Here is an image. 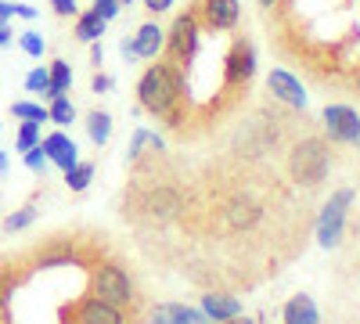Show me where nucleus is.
Here are the masks:
<instances>
[{
  "label": "nucleus",
  "mask_w": 360,
  "mask_h": 324,
  "mask_svg": "<svg viewBox=\"0 0 360 324\" xmlns=\"http://www.w3.org/2000/svg\"><path fill=\"white\" fill-rule=\"evenodd\" d=\"M198 37H202V25H198L195 11L180 15V18L169 25V33H166V47H162L166 58L188 72L191 62H195V54H198Z\"/></svg>",
  "instance_id": "423d86ee"
},
{
  "label": "nucleus",
  "mask_w": 360,
  "mask_h": 324,
  "mask_svg": "<svg viewBox=\"0 0 360 324\" xmlns=\"http://www.w3.org/2000/svg\"><path fill=\"white\" fill-rule=\"evenodd\" d=\"M40 148H44V155H47L58 169H72V166L79 162L76 141L65 137V134H51V137H44V141H40Z\"/></svg>",
  "instance_id": "4468645a"
},
{
  "label": "nucleus",
  "mask_w": 360,
  "mask_h": 324,
  "mask_svg": "<svg viewBox=\"0 0 360 324\" xmlns=\"http://www.w3.org/2000/svg\"><path fill=\"white\" fill-rule=\"evenodd\" d=\"M90 296H98L101 303L115 306V310H130L134 299V281L119 263H94L90 267Z\"/></svg>",
  "instance_id": "20e7f679"
},
{
  "label": "nucleus",
  "mask_w": 360,
  "mask_h": 324,
  "mask_svg": "<svg viewBox=\"0 0 360 324\" xmlns=\"http://www.w3.org/2000/svg\"><path fill=\"white\" fill-rule=\"evenodd\" d=\"M40 144V123H22L18 127V137H15V148L18 152H29Z\"/></svg>",
  "instance_id": "cd10ccee"
},
{
  "label": "nucleus",
  "mask_w": 360,
  "mask_h": 324,
  "mask_svg": "<svg viewBox=\"0 0 360 324\" xmlns=\"http://www.w3.org/2000/svg\"><path fill=\"white\" fill-rule=\"evenodd\" d=\"M86 134H90V141L98 144H108V137H112V115L108 112H101V108H94V112H86Z\"/></svg>",
  "instance_id": "412c9836"
},
{
  "label": "nucleus",
  "mask_w": 360,
  "mask_h": 324,
  "mask_svg": "<svg viewBox=\"0 0 360 324\" xmlns=\"http://www.w3.org/2000/svg\"><path fill=\"white\" fill-rule=\"evenodd\" d=\"M144 144H152V148H155V155L162 152V137H159V134H148V130L141 127V130L134 134V144H130V152H127V159H130V162H134V159H141V148H144Z\"/></svg>",
  "instance_id": "393cba45"
},
{
  "label": "nucleus",
  "mask_w": 360,
  "mask_h": 324,
  "mask_svg": "<svg viewBox=\"0 0 360 324\" xmlns=\"http://www.w3.org/2000/svg\"><path fill=\"white\" fill-rule=\"evenodd\" d=\"M202 310H205L209 320H227L234 313H242V303L231 299V296H217V292H209V296L202 299Z\"/></svg>",
  "instance_id": "6ab92c4d"
},
{
  "label": "nucleus",
  "mask_w": 360,
  "mask_h": 324,
  "mask_svg": "<svg viewBox=\"0 0 360 324\" xmlns=\"http://www.w3.org/2000/svg\"><path fill=\"white\" fill-rule=\"evenodd\" d=\"M191 11H195L198 25H205L209 33H227L242 18V4L238 0H198Z\"/></svg>",
  "instance_id": "9b49d317"
},
{
  "label": "nucleus",
  "mask_w": 360,
  "mask_h": 324,
  "mask_svg": "<svg viewBox=\"0 0 360 324\" xmlns=\"http://www.w3.org/2000/svg\"><path fill=\"white\" fill-rule=\"evenodd\" d=\"M217 220L224 234H245L263 220V202L249 191H231L220 205H217Z\"/></svg>",
  "instance_id": "39448f33"
},
{
  "label": "nucleus",
  "mask_w": 360,
  "mask_h": 324,
  "mask_svg": "<svg viewBox=\"0 0 360 324\" xmlns=\"http://www.w3.org/2000/svg\"><path fill=\"white\" fill-rule=\"evenodd\" d=\"M119 8H123V4H119V0H94V11L105 18V22H112L115 15H119Z\"/></svg>",
  "instance_id": "2f4dec72"
},
{
  "label": "nucleus",
  "mask_w": 360,
  "mask_h": 324,
  "mask_svg": "<svg viewBox=\"0 0 360 324\" xmlns=\"http://www.w3.org/2000/svg\"><path fill=\"white\" fill-rule=\"evenodd\" d=\"M0 173H8V155L0 152Z\"/></svg>",
  "instance_id": "79ce46f5"
},
{
  "label": "nucleus",
  "mask_w": 360,
  "mask_h": 324,
  "mask_svg": "<svg viewBox=\"0 0 360 324\" xmlns=\"http://www.w3.org/2000/svg\"><path fill=\"white\" fill-rule=\"evenodd\" d=\"M324 130L335 144H360V115L349 105H328L324 108Z\"/></svg>",
  "instance_id": "f8f14e48"
},
{
  "label": "nucleus",
  "mask_w": 360,
  "mask_h": 324,
  "mask_svg": "<svg viewBox=\"0 0 360 324\" xmlns=\"http://www.w3.org/2000/svg\"><path fill=\"white\" fill-rule=\"evenodd\" d=\"M119 51H123V58H130V62H134V58H137V51H134V37H127Z\"/></svg>",
  "instance_id": "58836bf2"
},
{
  "label": "nucleus",
  "mask_w": 360,
  "mask_h": 324,
  "mask_svg": "<svg viewBox=\"0 0 360 324\" xmlns=\"http://www.w3.org/2000/svg\"><path fill=\"white\" fill-rule=\"evenodd\" d=\"M356 91H360V69H356Z\"/></svg>",
  "instance_id": "37998d69"
},
{
  "label": "nucleus",
  "mask_w": 360,
  "mask_h": 324,
  "mask_svg": "<svg viewBox=\"0 0 360 324\" xmlns=\"http://www.w3.org/2000/svg\"><path fill=\"white\" fill-rule=\"evenodd\" d=\"M162 47H166V29H162L159 22H144V25L137 29V37H134L137 58H159Z\"/></svg>",
  "instance_id": "2eb2a0df"
},
{
  "label": "nucleus",
  "mask_w": 360,
  "mask_h": 324,
  "mask_svg": "<svg viewBox=\"0 0 360 324\" xmlns=\"http://www.w3.org/2000/svg\"><path fill=\"white\" fill-rule=\"evenodd\" d=\"M22 155H25V166L33 169V173H40V169H44V162H47V155H44L40 144H37V148H29V152H22Z\"/></svg>",
  "instance_id": "473e14b6"
},
{
  "label": "nucleus",
  "mask_w": 360,
  "mask_h": 324,
  "mask_svg": "<svg viewBox=\"0 0 360 324\" xmlns=\"http://www.w3.org/2000/svg\"><path fill=\"white\" fill-rule=\"evenodd\" d=\"M101 58H105V51H101V40H98V44H90V62H94V65H101Z\"/></svg>",
  "instance_id": "4c0bfd02"
},
{
  "label": "nucleus",
  "mask_w": 360,
  "mask_h": 324,
  "mask_svg": "<svg viewBox=\"0 0 360 324\" xmlns=\"http://www.w3.org/2000/svg\"><path fill=\"white\" fill-rule=\"evenodd\" d=\"M119 4H134V0H119Z\"/></svg>",
  "instance_id": "c03bdc74"
},
{
  "label": "nucleus",
  "mask_w": 360,
  "mask_h": 324,
  "mask_svg": "<svg viewBox=\"0 0 360 324\" xmlns=\"http://www.w3.org/2000/svg\"><path fill=\"white\" fill-rule=\"evenodd\" d=\"M47 86H51V72L47 69H33V72L25 76V91L29 94H44Z\"/></svg>",
  "instance_id": "c85d7f7f"
},
{
  "label": "nucleus",
  "mask_w": 360,
  "mask_h": 324,
  "mask_svg": "<svg viewBox=\"0 0 360 324\" xmlns=\"http://www.w3.org/2000/svg\"><path fill=\"white\" fill-rule=\"evenodd\" d=\"M349 205H353V191H349V188H342V191H335L332 198H328L324 213L317 216V242H321L324 249H335V245L342 242L346 209H349Z\"/></svg>",
  "instance_id": "1a4fd4ad"
},
{
  "label": "nucleus",
  "mask_w": 360,
  "mask_h": 324,
  "mask_svg": "<svg viewBox=\"0 0 360 324\" xmlns=\"http://www.w3.org/2000/svg\"><path fill=\"white\" fill-rule=\"evenodd\" d=\"M317 320H321V313L310 296H292L285 303V324H317Z\"/></svg>",
  "instance_id": "f3484780"
},
{
  "label": "nucleus",
  "mask_w": 360,
  "mask_h": 324,
  "mask_svg": "<svg viewBox=\"0 0 360 324\" xmlns=\"http://www.w3.org/2000/svg\"><path fill=\"white\" fill-rule=\"evenodd\" d=\"M33 220H37V202H29V205H22L18 213H11V216L4 220V227L15 234V231H25V227L33 223Z\"/></svg>",
  "instance_id": "bb28decb"
},
{
  "label": "nucleus",
  "mask_w": 360,
  "mask_h": 324,
  "mask_svg": "<svg viewBox=\"0 0 360 324\" xmlns=\"http://www.w3.org/2000/svg\"><path fill=\"white\" fill-rule=\"evenodd\" d=\"M148 11H169L173 8V0H144Z\"/></svg>",
  "instance_id": "e433bc0d"
},
{
  "label": "nucleus",
  "mask_w": 360,
  "mask_h": 324,
  "mask_svg": "<svg viewBox=\"0 0 360 324\" xmlns=\"http://www.w3.org/2000/svg\"><path fill=\"white\" fill-rule=\"evenodd\" d=\"M281 123H278V112H256L252 119H245L234 134V155L242 159H263L270 155L281 144Z\"/></svg>",
  "instance_id": "7ed1b4c3"
},
{
  "label": "nucleus",
  "mask_w": 360,
  "mask_h": 324,
  "mask_svg": "<svg viewBox=\"0 0 360 324\" xmlns=\"http://www.w3.org/2000/svg\"><path fill=\"white\" fill-rule=\"evenodd\" d=\"M259 8H263V11H274V8H278V0H259Z\"/></svg>",
  "instance_id": "a19ab883"
},
{
  "label": "nucleus",
  "mask_w": 360,
  "mask_h": 324,
  "mask_svg": "<svg viewBox=\"0 0 360 324\" xmlns=\"http://www.w3.org/2000/svg\"><path fill=\"white\" fill-rule=\"evenodd\" d=\"M256 76V47L249 37H234L227 54H224V91H245L249 79Z\"/></svg>",
  "instance_id": "0eeeda50"
},
{
  "label": "nucleus",
  "mask_w": 360,
  "mask_h": 324,
  "mask_svg": "<svg viewBox=\"0 0 360 324\" xmlns=\"http://www.w3.org/2000/svg\"><path fill=\"white\" fill-rule=\"evenodd\" d=\"M141 213L152 223H169V220L188 213V198L173 184H152L144 191V198H141Z\"/></svg>",
  "instance_id": "6e6552de"
},
{
  "label": "nucleus",
  "mask_w": 360,
  "mask_h": 324,
  "mask_svg": "<svg viewBox=\"0 0 360 324\" xmlns=\"http://www.w3.org/2000/svg\"><path fill=\"white\" fill-rule=\"evenodd\" d=\"M11 15H18V18H37L40 11L29 8V4H15V0H0V18H11Z\"/></svg>",
  "instance_id": "c756f323"
},
{
  "label": "nucleus",
  "mask_w": 360,
  "mask_h": 324,
  "mask_svg": "<svg viewBox=\"0 0 360 324\" xmlns=\"http://www.w3.org/2000/svg\"><path fill=\"white\" fill-rule=\"evenodd\" d=\"M11 296H15V281L8 274H0V324H15V317H11Z\"/></svg>",
  "instance_id": "a878e982"
},
{
  "label": "nucleus",
  "mask_w": 360,
  "mask_h": 324,
  "mask_svg": "<svg viewBox=\"0 0 360 324\" xmlns=\"http://www.w3.org/2000/svg\"><path fill=\"white\" fill-rule=\"evenodd\" d=\"M47 119L51 123H58V127H69L72 119H76V105L62 94V98H54L51 101V108H47Z\"/></svg>",
  "instance_id": "5701e85b"
},
{
  "label": "nucleus",
  "mask_w": 360,
  "mask_h": 324,
  "mask_svg": "<svg viewBox=\"0 0 360 324\" xmlns=\"http://www.w3.org/2000/svg\"><path fill=\"white\" fill-rule=\"evenodd\" d=\"M90 86H94V94H105V91H112V79H108V76H101V72H98V76H94V79H90Z\"/></svg>",
  "instance_id": "f704fd0d"
},
{
  "label": "nucleus",
  "mask_w": 360,
  "mask_h": 324,
  "mask_svg": "<svg viewBox=\"0 0 360 324\" xmlns=\"http://www.w3.org/2000/svg\"><path fill=\"white\" fill-rule=\"evenodd\" d=\"M328 169H332V148L324 137H299L288 148V176L299 188H317L324 184Z\"/></svg>",
  "instance_id": "f03ea898"
},
{
  "label": "nucleus",
  "mask_w": 360,
  "mask_h": 324,
  "mask_svg": "<svg viewBox=\"0 0 360 324\" xmlns=\"http://www.w3.org/2000/svg\"><path fill=\"white\" fill-rule=\"evenodd\" d=\"M105 18L90 8V11H83L79 18H76V40H83V44H98L101 37H105Z\"/></svg>",
  "instance_id": "a211bd4d"
},
{
  "label": "nucleus",
  "mask_w": 360,
  "mask_h": 324,
  "mask_svg": "<svg viewBox=\"0 0 360 324\" xmlns=\"http://www.w3.org/2000/svg\"><path fill=\"white\" fill-rule=\"evenodd\" d=\"M47 72H51V86L44 91V98L54 101V98L69 94V86H72V69H69V62H62V58H58V62H51Z\"/></svg>",
  "instance_id": "aec40b11"
},
{
  "label": "nucleus",
  "mask_w": 360,
  "mask_h": 324,
  "mask_svg": "<svg viewBox=\"0 0 360 324\" xmlns=\"http://www.w3.org/2000/svg\"><path fill=\"white\" fill-rule=\"evenodd\" d=\"M152 324H209V317L188 310V306H176V303H166L152 313Z\"/></svg>",
  "instance_id": "dca6fc26"
},
{
  "label": "nucleus",
  "mask_w": 360,
  "mask_h": 324,
  "mask_svg": "<svg viewBox=\"0 0 360 324\" xmlns=\"http://www.w3.org/2000/svg\"><path fill=\"white\" fill-rule=\"evenodd\" d=\"M184 91H188V72L176 62H169V58H159L152 69H144V76L137 83L141 108L152 112V115H162L169 127L180 123L176 108L184 105Z\"/></svg>",
  "instance_id": "f257e3e1"
},
{
  "label": "nucleus",
  "mask_w": 360,
  "mask_h": 324,
  "mask_svg": "<svg viewBox=\"0 0 360 324\" xmlns=\"http://www.w3.org/2000/svg\"><path fill=\"white\" fill-rule=\"evenodd\" d=\"M11 44V25H8V18H0V47H8Z\"/></svg>",
  "instance_id": "c9c22d12"
},
{
  "label": "nucleus",
  "mask_w": 360,
  "mask_h": 324,
  "mask_svg": "<svg viewBox=\"0 0 360 324\" xmlns=\"http://www.w3.org/2000/svg\"><path fill=\"white\" fill-rule=\"evenodd\" d=\"M90 181H94V166H90V162H76L72 169H65V184H69V191H86Z\"/></svg>",
  "instance_id": "4be33fe9"
},
{
  "label": "nucleus",
  "mask_w": 360,
  "mask_h": 324,
  "mask_svg": "<svg viewBox=\"0 0 360 324\" xmlns=\"http://www.w3.org/2000/svg\"><path fill=\"white\" fill-rule=\"evenodd\" d=\"M11 115L22 123H47V108L44 105H33V101H15L11 105Z\"/></svg>",
  "instance_id": "b1692460"
},
{
  "label": "nucleus",
  "mask_w": 360,
  "mask_h": 324,
  "mask_svg": "<svg viewBox=\"0 0 360 324\" xmlns=\"http://www.w3.org/2000/svg\"><path fill=\"white\" fill-rule=\"evenodd\" d=\"M18 44H22V51H25L29 58H40V54H44V37L33 33V29H29V33H22Z\"/></svg>",
  "instance_id": "7c9ffc66"
},
{
  "label": "nucleus",
  "mask_w": 360,
  "mask_h": 324,
  "mask_svg": "<svg viewBox=\"0 0 360 324\" xmlns=\"http://www.w3.org/2000/svg\"><path fill=\"white\" fill-rule=\"evenodd\" d=\"M224 324H256V320H252V317H242V313H234V317H227Z\"/></svg>",
  "instance_id": "ea45409f"
},
{
  "label": "nucleus",
  "mask_w": 360,
  "mask_h": 324,
  "mask_svg": "<svg viewBox=\"0 0 360 324\" xmlns=\"http://www.w3.org/2000/svg\"><path fill=\"white\" fill-rule=\"evenodd\" d=\"M51 8H54V15L69 18V15H76V0H51Z\"/></svg>",
  "instance_id": "72a5a7b5"
},
{
  "label": "nucleus",
  "mask_w": 360,
  "mask_h": 324,
  "mask_svg": "<svg viewBox=\"0 0 360 324\" xmlns=\"http://www.w3.org/2000/svg\"><path fill=\"white\" fill-rule=\"evenodd\" d=\"M266 91L274 94V101L288 105V108H307V91L288 69H274L266 76Z\"/></svg>",
  "instance_id": "ddd939ff"
},
{
  "label": "nucleus",
  "mask_w": 360,
  "mask_h": 324,
  "mask_svg": "<svg viewBox=\"0 0 360 324\" xmlns=\"http://www.w3.org/2000/svg\"><path fill=\"white\" fill-rule=\"evenodd\" d=\"M62 324H127V313L101 303L98 296H83L72 306H62Z\"/></svg>",
  "instance_id": "9d476101"
}]
</instances>
